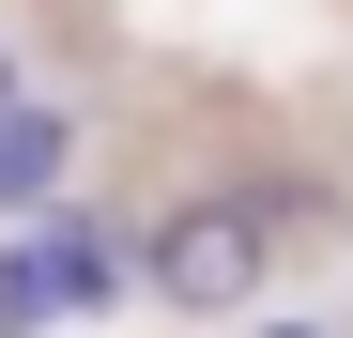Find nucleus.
I'll return each instance as SVG.
<instances>
[{
  "mask_svg": "<svg viewBox=\"0 0 353 338\" xmlns=\"http://www.w3.org/2000/svg\"><path fill=\"white\" fill-rule=\"evenodd\" d=\"M154 292L185 308V323L246 308V292H261V215H246V200H185V215L154 231Z\"/></svg>",
  "mask_w": 353,
  "mask_h": 338,
  "instance_id": "f257e3e1",
  "label": "nucleus"
},
{
  "mask_svg": "<svg viewBox=\"0 0 353 338\" xmlns=\"http://www.w3.org/2000/svg\"><path fill=\"white\" fill-rule=\"evenodd\" d=\"M31 277H46V323H92L108 292H123V231L46 200V215H31Z\"/></svg>",
  "mask_w": 353,
  "mask_h": 338,
  "instance_id": "f03ea898",
  "label": "nucleus"
},
{
  "mask_svg": "<svg viewBox=\"0 0 353 338\" xmlns=\"http://www.w3.org/2000/svg\"><path fill=\"white\" fill-rule=\"evenodd\" d=\"M62 154H77L62 108H0V215H46V200H62Z\"/></svg>",
  "mask_w": 353,
  "mask_h": 338,
  "instance_id": "7ed1b4c3",
  "label": "nucleus"
},
{
  "mask_svg": "<svg viewBox=\"0 0 353 338\" xmlns=\"http://www.w3.org/2000/svg\"><path fill=\"white\" fill-rule=\"evenodd\" d=\"M46 323V277H31V246H0V338H31Z\"/></svg>",
  "mask_w": 353,
  "mask_h": 338,
  "instance_id": "20e7f679",
  "label": "nucleus"
}]
</instances>
